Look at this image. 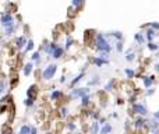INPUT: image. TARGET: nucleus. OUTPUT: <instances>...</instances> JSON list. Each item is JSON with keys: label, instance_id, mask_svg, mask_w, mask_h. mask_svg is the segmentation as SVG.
Segmentation results:
<instances>
[{"label": "nucleus", "instance_id": "obj_1", "mask_svg": "<svg viewBox=\"0 0 159 134\" xmlns=\"http://www.w3.org/2000/svg\"><path fill=\"white\" fill-rule=\"evenodd\" d=\"M95 45L96 48H98V50L101 52V57H103V59H106L107 57V53L110 52V45H109V42L106 41L105 35H102V34H98L95 38Z\"/></svg>", "mask_w": 159, "mask_h": 134}, {"label": "nucleus", "instance_id": "obj_2", "mask_svg": "<svg viewBox=\"0 0 159 134\" xmlns=\"http://www.w3.org/2000/svg\"><path fill=\"white\" fill-rule=\"evenodd\" d=\"M56 71H57V66L56 64H49L46 69L43 70V80H52L54 74H56Z\"/></svg>", "mask_w": 159, "mask_h": 134}, {"label": "nucleus", "instance_id": "obj_3", "mask_svg": "<svg viewBox=\"0 0 159 134\" xmlns=\"http://www.w3.org/2000/svg\"><path fill=\"white\" fill-rule=\"evenodd\" d=\"M1 24H3V27L9 28V27H13V24H14V18H13V16L11 14H9V13H3L1 14Z\"/></svg>", "mask_w": 159, "mask_h": 134}, {"label": "nucleus", "instance_id": "obj_4", "mask_svg": "<svg viewBox=\"0 0 159 134\" xmlns=\"http://www.w3.org/2000/svg\"><path fill=\"white\" fill-rule=\"evenodd\" d=\"M132 110H134V113H138V115H141V116L148 115V107L145 106L144 103H134Z\"/></svg>", "mask_w": 159, "mask_h": 134}, {"label": "nucleus", "instance_id": "obj_5", "mask_svg": "<svg viewBox=\"0 0 159 134\" xmlns=\"http://www.w3.org/2000/svg\"><path fill=\"white\" fill-rule=\"evenodd\" d=\"M88 92H90L88 88H74V90H71V97L84 98L85 95H88Z\"/></svg>", "mask_w": 159, "mask_h": 134}, {"label": "nucleus", "instance_id": "obj_6", "mask_svg": "<svg viewBox=\"0 0 159 134\" xmlns=\"http://www.w3.org/2000/svg\"><path fill=\"white\" fill-rule=\"evenodd\" d=\"M94 63H95V66H98V67H102V66L107 64V63H109V60L103 59V57H101V56H98V57L94 59Z\"/></svg>", "mask_w": 159, "mask_h": 134}, {"label": "nucleus", "instance_id": "obj_7", "mask_svg": "<svg viewBox=\"0 0 159 134\" xmlns=\"http://www.w3.org/2000/svg\"><path fill=\"white\" fill-rule=\"evenodd\" d=\"M16 45H17V48H18V49H22L25 45H28V41L25 39V37H20L18 39H17ZM25 48H26V46H25Z\"/></svg>", "mask_w": 159, "mask_h": 134}, {"label": "nucleus", "instance_id": "obj_8", "mask_svg": "<svg viewBox=\"0 0 159 134\" xmlns=\"http://www.w3.org/2000/svg\"><path fill=\"white\" fill-rule=\"evenodd\" d=\"M56 48H57V45H54V43H49V45H46V46H43V50H45L46 53H49V54H53V52L56 50Z\"/></svg>", "mask_w": 159, "mask_h": 134}, {"label": "nucleus", "instance_id": "obj_9", "mask_svg": "<svg viewBox=\"0 0 159 134\" xmlns=\"http://www.w3.org/2000/svg\"><path fill=\"white\" fill-rule=\"evenodd\" d=\"M143 82H144V85L147 87V88H149V87L155 82V78L154 77H143Z\"/></svg>", "mask_w": 159, "mask_h": 134}, {"label": "nucleus", "instance_id": "obj_10", "mask_svg": "<svg viewBox=\"0 0 159 134\" xmlns=\"http://www.w3.org/2000/svg\"><path fill=\"white\" fill-rule=\"evenodd\" d=\"M63 53H64V49H63V48H60V46H57V48H56V50L53 52L52 56L54 57V59H60V57L63 56Z\"/></svg>", "mask_w": 159, "mask_h": 134}, {"label": "nucleus", "instance_id": "obj_11", "mask_svg": "<svg viewBox=\"0 0 159 134\" xmlns=\"http://www.w3.org/2000/svg\"><path fill=\"white\" fill-rule=\"evenodd\" d=\"M112 131V126L109 123L103 124V126H101V131H99V134H109Z\"/></svg>", "mask_w": 159, "mask_h": 134}, {"label": "nucleus", "instance_id": "obj_12", "mask_svg": "<svg viewBox=\"0 0 159 134\" xmlns=\"http://www.w3.org/2000/svg\"><path fill=\"white\" fill-rule=\"evenodd\" d=\"M145 35H147V39H148L149 42H152V39H154V38L156 37V32H155L154 28H149L148 31H147V34H145Z\"/></svg>", "mask_w": 159, "mask_h": 134}, {"label": "nucleus", "instance_id": "obj_13", "mask_svg": "<svg viewBox=\"0 0 159 134\" xmlns=\"http://www.w3.org/2000/svg\"><path fill=\"white\" fill-rule=\"evenodd\" d=\"M151 131L154 134H159V123L156 120H152L151 122Z\"/></svg>", "mask_w": 159, "mask_h": 134}, {"label": "nucleus", "instance_id": "obj_14", "mask_svg": "<svg viewBox=\"0 0 159 134\" xmlns=\"http://www.w3.org/2000/svg\"><path fill=\"white\" fill-rule=\"evenodd\" d=\"M18 134H31V126H28V124H24L20 127V131Z\"/></svg>", "mask_w": 159, "mask_h": 134}, {"label": "nucleus", "instance_id": "obj_15", "mask_svg": "<svg viewBox=\"0 0 159 134\" xmlns=\"http://www.w3.org/2000/svg\"><path fill=\"white\" fill-rule=\"evenodd\" d=\"M145 123H147L145 119H138V120L134 122V127H135V129H143L144 126H145Z\"/></svg>", "mask_w": 159, "mask_h": 134}, {"label": "nucleus", "instance_id": "obj_16", "mask_svg": "<svg viewBox=\"0 0 159 134\" xmlns=\"http://www.w3.org/2000/svg\"><path fill=\"white\" fill-rule=\"evenodd\" d=\"M99 124L101 123H92V126L90 127V131H91V134H98L99 131H101V129H99Z\"/></svg>", "mask_w": 159, "mask_h": 134}, {"label": "nucleus", "instance_id": "obj_17", "mask_svg": "<svg viewBox=\"0 0 159 134\" xmlns=\"http://www.w3.org/2000/svg\"><path fill=\"white\" fill-rule=\"evenodd\" d=\"M134 59H135V53H134V50H132V49H128L127 53H126V60H127V62H132Z\"/></svg>", "mask_w": 159, "mask_h": 134}, {"label": "nucleus", "instance_id": "obj_18", "mask_svg": "<svg viewBox=\"0 0 159 134\" xmlns=\"http://www.w3.org/2000/svg\"><path fill=\"white\" fill-rule=\"evenodd\" d=\"M32 67H34L32 63H26V64L24 66V70H22V71H24V75H29V74H31Z\"/></svg>", "mask_w": 159, "mask_h": 134}, {"label": "nucleus", "instance_id": "obj_19", "mask_svg": "<svg viewBox=\"0 0 159 134\" xmlns=\"http://www.w3.org/2000/svg\"><path fill=\"white\" fill-rule=\"evenodd\" d=\"M34 92H37V85H31L29 88H28V91H26V95H28V98H35Z\"/></svg>", "mask_w": 159, "mask_h": 134}, {"label": "nucleus", "instance_id": "obj_20", "mask_svg": "<svg viewBox=\"0 0 159 134\" xmlns=\"http://www.w3.org/2000/svg\"><path fill=\"white\" fill-rule=\"evenodd\" d=\"M60 97H62V92L57 91V90L52 91V94H50V99H52V101H56V99H59Z\"/></svg>", "mask_w": 159, "mask_h": 134}, {"label": "nucleus", "instance_id": "obj_21", "mask_svg": "<svg viewBox=\"0 0 159 134\" xmlns=\"http://www.w3.org/2000/svg\"><path fill=\"white\" fill-rule=\"evenodd\" d=\"M31 59H32V62H37V63H39V62H41V53H39V52H34L32 56H31Z\"/></svg>", "mask_w": 159, "mask_h": 134}, {"label": "nucleus", "instance_id": "obj_22", "mask_svg": "<svg viewBox=\"0 0 159 134\" xmlns=\"http://www.w3.org/2000/svg\"><path fill=\"white\" fill-rule=\"evenodd\" d=\"M90 94H88V95H85L84 98H81V105H82V106H88V105H90Z\"/></svg>", "mask_w": 159, "mask_h": 134}, {"label": "nucleus", "instance_id": "obj_23", "mask_svg": "<svg viewBox=\"0 0 159 134\" xmlns=\"http://www.w3.org/2000/svg\"><path fill=\"white\" fill-rule=\"evenodd\" d=\"M34 103H35V98H26V99H24V105L28 107L32 106Z\"/></svg>", "mask_w": 159, "mask_h": 134}, {"label": "nucleus", "instance_id": "obj_24", "mask_svg": "<svg viewBox=\"0 0 159 134\" xmlns=\"http://www.w3.org/2000/svg\"><path fill=\"white\" fill-rule=\"evenodd\" d=\"M124 74L127 75L128 78H132V77H134V74H135V71H134V70H131V69H126V70H124Z\"/></svg>", "mask_w": 159, "mask_h": 134}, {"label": "nucleus", "instance_id": "obj_25", "mask_svg": "<svg viewBox=\"0 0 159 134\" xmlns=\"http://www.w3.org/2000/svg\"><path fill=\"white\" fill-rule=\"evenodd\" d=\"M134 39H135L138 43H144V38H143V34L141 32L135 34V35H134Z\"/></svg>", "mask_w": 159, "mask_h": 134}, {"label": "nucleus", "instance_id": "obj_26", "mask_svg": "<svg viewBox=\"0 0 159 134\" xmlns=\"http://www.w3.org/2000/svg\"><path fill=\"white\" fill-rule=\"evenodd\" d=\"M147 46H148V49H149V50H152V52H154V50H158V49H159V45H156V43H152V42H149Z\"/></svg>", "mask_w": 159, "mask_h": 134}, {"label": "nucleus", "instance_id": "obj_27", "mask_svg": "<svg viewBox=\"0 0 159 134\" xmlns=\"http://www.w3.org/2000/svg\"><path fill=\"white\" fill-rule=\"evenodd\" d=\"M82 77H84V74H82V73H81V74H80V75H77V77H75V78H74V80L71 81V85H75V84H77L78 81H81V80H82Z\"/></svg>", "mask_w": 159, "mask_h": 134}, {"label": "nucleus", "instance_id": "obj_28", "mask_svg": "<svg viewBox=\"0 0 159 134\" xmlns=\"http://www.w3.org/2000/svg\"><path fill=\"white\" fill-rule=\"evenodd\" d=\"M82 1H84V0H71V4L74 6L75 9H78L80 6L82 4Z\"/></svg>", "mask_w": 159, "mask_h": 134}, {"label": "nucleus", "instance_id": "obj_29", "mask_svg": "<svg viewBox=\"0 0 159 134\" xmlns=\"http://www.w3.org/2000/svg\"><path fill=\"white\" fill-rule=\"evenodd\" d=\"M4 31H6V35H13L14 31H16V28H14V27H9V28H6Z\"/></svg>", "mask_w": 159, "mask_h": 134}, {"label": "nucleus", "instance_id": "obj_30", "mask_svg": "<svg viewBox=\"0 0 159 134\" xmlns=\"http://www.w3.org/2000/svg\"><path fill=\"white\" fill-rule=\"evenodd\" d=\"M34 49V42L32 41H28V45H26L25 48V52H29V50H32Z\"/></svg>", "mask_w": 159, "mask_h": 134}, {"label": "nucleus", "instance_id": "obj_31", "mask_svg": "<svg viewBox=\"0 0 159 134\" xmlns=\"http://www.w3.org/2000/svg\"><path fill=\"white\" fill-rule=\"evenodd\" d=\"M71 43H73V38H71V37H69V38H67V39H66V48L69 49L70 46H71Z\"/></svg>", "mask_w": 159, "mask_h": 134}, {"label": "nucleus", "instance_id": "obj_32", "mask_svg": "<svg viewBox=\"0 0 159 134\" xmlns=\"http://www.w3.org/2000/svg\"><path fill=\"white\" fill-rule=\"evenodd\" d=\"M60 115H62V116H63V118H66V116H67V113H69V110H67V107H62V109H60Z\"/></svg>", "mask_w": 159, "mask_h": 134}, {"label": "nucleus", "instance_id": "obj_33", "mask_svg": "<svg viewBox=\"0 0 159 134\" xmlns=\"http://www.w3.org/2000/svg\"><path fill=\"white\" fill-rule=\"evenodd\" d=\"M116 49H117V52H123V43L122 42H117L116 43Z\"/></svg>", "mask_w": 159, "mask_h": 134}, {"label": "nucleus", "instance_id": "obj_34", "mask_svg": "<svg viewBox=\"0 0 159 134\" xmlns=\"http://www.w3.org/2000/svg\"><path fill=\"white\" fill-rule=\"evenodd\" d=\"M67 129H69L70 131H74V130H75V124L74 123H69V124H67Z\"/></svg>", "mask_w": 159, "mask_h": 134}, {"label": "nucleus", "instance_id": "obj_35", "mask_svg": "<svg viewBox=\"0 0 159 134\" xmlns=\"http://www.w3.org/2000/svg\"><path fill=\"white\" fill-rule=\"evenodd\" d=\"M112 37L117 38V39H122V34L120 32H112Z\"/></svg>", "mask_w": 159, "mask_h": 134}, {"label": "nucleus", "instance_id": "obj_36", "mask_svg": "<svg viewBox=\"0 0 159 134\" xmlns=\"http://www.w3.org/2000/svg\"><path fill=\"white\" fill-rule=\"evenodd\" d=\"M112 85H113V81L107 82V84H106V87H105V90H107V91H109V90H112Z\"/></svg>", "mask_w": 159, "mask_h": 134}, {"label": "nucleus", "instance_id": "obj_37", "mask_svg": "<svg viewBox=\"0 0 159 134\" xmlns=\"http://www.w3.org/2000/svg\"><path fill=\"white\" fill-rule=\"evenodd\" d=\"M90 116H92L94 119H98V118H99V113H98V112H92V113H90Z\"/></svg>", "mask_w": 159, "mask_h": 134}, {"label": "nucleus", "instance_id": "obj_38", "mask_svg": "<svg viewBox=\"0 0 159 134\" xmlns=\"http://www.w3.org/2000/svg\"><path fill=\"white\" fill-rule=\"evenodd\" d=\"M151 28H154V29H159V24L158 22H152V24H151Z\"/></svg>", "mask_w": 159, "mask_h": 134}, {"label": "nucleus", "instance_id": "obj_39", "mask_svg": "<svg viewBox=\"0 0 159 134\" xmlns=\"http://www.w3.org/2000/svg\"><path fill=\"white\" fill-rule=\"evenodd\" d=\"M154 90H148V91H147V97H151V95H154Z\"/></svg>", "mask_w": 159, "mask_h": 134}, {"label": "nucleus", "instance_id": "obj_40", "mask_svg": "<svg viewBox=\"0 0 159 134\" xmlns=\"http://www.w3.org/2000/svg\"><path fill=\"white\" fill-rule=\"evenodd\" d=\"M4 91H6V82L3 81V82H1V94H3Z\"/></svg>", "mask_w": 159, "mask_h": 134}, {"label": "nucleus", "instance_id": "obj_41", "mask_svg": "<svg viewBox=\"0 0 159 134\" xmlns=\"http://www.w3.org/2000/svg\"><path fill=\"white\" fill-rule=\"evenodd\" d=\"M31 134H38V130L35 127H31Z\"/></svg>", "mask_w": 159, "mask_h": 134}, {"label": "nucleus", "instance_id": "obj_42", "mask_svg": "<svg viewBox=\"0 0 159 134\" xmlns=\"http://www.w3.org/2000/svg\"><path fill=\"white\" fill-rule=\"evenodd\" d=\"M154 118H155V119H156V120H158V122H159V110H158V112H156V113H155V115H154Z\"/></svg>", "mask_w": 159, "mask_h": 134}, {"label": "nucleus", "instance_id": "obj_43", "mask_svg": "<svg viewBox=\"0 0 159 134\" xmlns=\"http://www.w3.org/2000/svg\"><path fill=\"white\" fill-rule=\"evenodd\" d=\"M155 70H156V71H158V73H159V63H158V64H156V66H155Z\"/></svg>", "mask_w": 159, "mask_h": 134}, {"label": "nucleus", "instance_id": "obj_44", "mask_svg": "<svg viewBox=\"0 0 159 134\" xmlns=\"http://www.w3.org/2000/svg\"><path fill=\"white\" fill-rule=\"evenodd\" d=\"M75 134H81V133H75Z\"/></svg>", "mask_w": 159, "mask_h": 134}, {"label": "nucleus", "instance_id": "obj_45", "mask_svg": "<svg viewBox=\"0 0 159 134\" xmlns=\"http://www.w3.org/2000/svg\"><path fill=\"white\" fill-rule=\"evenodd\" d=\"M48 134H50V133H48Z\"/></svg>", "mask_w": 159, "mask_h": 134}]
</instances>
